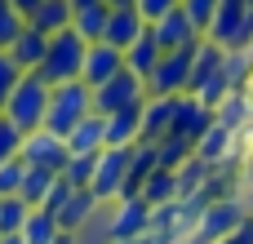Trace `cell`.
<instances>
[{"instance_id": "cell-1", "label": "cell", "mask_w": 253, "mask_h": 244, "mask_svg": "<svg viewBox=\"0 0 253 244\" xmlns=\"http://www.w3.org/2000/svg\"><path fill=\"white\" fill-rule=\"evenodd\" d=\"M93 111V89L84 80H62V84H49V111H44V129L49 133H71L84 116Z\"/></svg>"}, {"instance_id": "cell-2", "label": "cell", "mask_w": 253, "mask_h": 244, "mask_svg": "<svg viewBox=\"0 0 253 244\" xmlns=\"http://www.w3.org/2000/svg\"><path fill=\"white\" fill-rule=\"evenodd\" d=\"M44 111H49V84L36 71H22V80L13 84V93H9V102H4L0 116L9 124H18L22 133H31V129L44 124Z\"/></svg>"}, {"instance_id": "cell-10", "label": "cell", "mask_w": 253, "mask_h": 244, "mask_svg": "<svg viewBox=\"0 0 253 244\" xmlns=\"http://www.w3.org/2000/svg\"><path fill=\"white\" fill-rule=\"evenodd\" d=\"M116 71H125V53H120L116 44H107V40H93V44L84 49V62H80V80H84L89 89H98V84H107Z\"/></svg>"}, {"instance_id": "cell-17", "label": "cell", "mask_w": 253, "mask_h": 244, "mask_svg": "<svg viewBox=\"0 0 253 244\" xmlns=\"http://www.w3.org/2000/svg\"><path fill=\"white\" fill-rule=\"evenodd\" d=\"M142 31H147V18H142L138 9H111V13H107V31H102V40L116 44V49L125 53L133 40H142Z\"/></svg>"}, {"instance_id": "cell-3", "label": "cell", "mask_w": 253, "mask_h": 244, "mask_svg": "<svg viewBox=\"0 0 253 244\" xmlns=\"http://www.w3.org/2000/svg\"><path fill=\"white\" fill-rule=\"evenodd\" d=\"M84 40L67 27L58 36H49V49H44V62L36 67V76L44 84H62V80H80V62H84Z\"/></svg>"}, {"instance_id": "cell-45", "label": "cell", "mask_w": 253, "mask_h": 244, "mask_svg": "<svg viewBox=\"0 0 253 244\" xmlns=\"http://www.w3.org/2000/svg\"><path fill=\"white\" fill-rule=\"evenodd\" d=\"M249 4H253V0H249Z\"/></svg>"}, {"instance_id": "cell-39", "label": "cell", "mask_w": 253, "mask_h": 244, "mask_svg": "<svg viewBox=\"0 0 253 244\" xmlns=\"http://www.w3.org/2000/svg\"><path fill=\"white\" fill-rule=\"evenodd\" d=\"M111 244H173V240H169L165 231H156V227H151V231H142V236H129V240H111Z\"/></svg>"}, {"instance_id": "cell-18", "label": "cell", "mask_w": 253, "mask_h": 244, "mask_svg": "<svg viewBox=\"0 0 253 244\" xmlns=\"http://www.w3.org/2000/svg\"><path fill=\"white\" fill-rule=\"evenodd\" d=\"M222 58H227V49L213 44L209 36H200V40L191 44V80H187V93H196L209 76H218V71H222Z\"/></svg>"}, {"instance_id": "cell-37", "label": "cell", "mask_w": 253, "mask_h": 244, "mask_svg": "<svg viewBox=\"0 0 253 244\" xmlns=\"http://www.w3.org/2000/svg\"><path fill=\"white\" fill-rule=\"evenodd\" d=\"M71 191H76L71 182H62V178H53V187H49V196H44V200H40L36 209H49V213H58V209H62V200H67Z\"/></svg>"}, {"instance_id": "cell-12", "label": "cell", "mask_w": 253, "mask_h": 244, "mask_svg": "<svg viewBox=\"0 0 253 244\" xmlns=\"http://www.w3.org/2000/svg\"><path fill=\"white\" fill-rule=\"evenodd\" d=\"M236 142H240V133L213 120V124L196 138V156H200L205 164H213V169H227V164L236 160Z\"/></svg>"}, {"instance_id": "cell-20", "label": "cell", "mask_w": 253, "mask_h": 244, "mask_svg": "<svg viewBox=\"0 0 253 244\" xmlns=\"http://www.w3.org/2000/svg\"><path fill=\"white\" fill-rule=\"evenodd\" d=\"M147 107V102H142ZM142 107H125V111H111L102 116L107 120V147H133L142 138Z\"/></svg>"}, {"instance_id": "cell-13", "label": "cell", "mask_w": 253, "mask_h": 244, "mask_svg": "<svg viewBox=\"0 0 253 244\" xmlns=\"http://www.w3.org/2000/svg\"><path fill=\"white\" fill-rule=\"evenodd\" d=\"M151 36H156V44H160L165 53H173V49H187V44H196V40H200V31L191 27V18L182 13V4H178L173 13H165L160 22H151Z\"/></svg>"}, {"instance_id": "cell-6", "label": "cell", "mask_w": 253, "mask_h": 244, "mask_svg": "<svg viewBox=\"0 0 253 244\" xmlns=\"http://www.w3.org/2000/svg\"><path fill=\"white\" fill-rule=\"evenodd\" d=\"M147 102V80L133 76V71H116L107 84L93 89V111L98 116H111V111H125V107H142Z\"/></svg>"}, {"instance_id": "cell-43", "label": "cell", "mask_w": 253, "mask_h": 244, "mask_svg": "<svg viewBox=\"0 0 253 244\" xmlns=\"http://www.w3.org/2000/svg\"><path fill=\"white\" fill-rule=\"evenodd\" d=\"M53 244H76V236H67V231H62V236H58Z\"/></svg>"}, {"instance_id": "cell-28", "label": "cell", "mask_w": 253, "mask_h": 244, "mask_svg": "<svg viewBox=\"0 0 253 244\" xmlns=\"http://www.w3.org/2000/svg\"><path fill=\"white\" fill-rule=\"evenodd\" d=\"M156 151H160V169H182V164L196 156V147H191L187 138H178V133L160 138V142H156Z\"/></svg>"}, {"instance_id": "cell-27", "label": "cell", "mask_w": 253, "mask_h": 244, "mask_svg": "<svg viewBox=\"0 0 253 244\" xmlns=\"http://www.w3.org/2000/svg\"><path fill=\"white\" fill-rule=\"evenodd\" d=\"M53 178L58 173H49V169H36V164H27V173H22V187H18V196L36 209L44 196H49V187H53Z\"/></svg>"}, {"instance_id": "cell-36", "label": "cell", "mask_w": 253, "mask_h": 244, "mask_svg": "<svg viewBox=\"0 0 253 244\" xmlns=\"http://www.w3.org/2000/svg\"><path fill=\"white\" fill-rule=\"evenodd\" d=\"M18 151H22V129H18V124H9V120L0 116V164H4V160H13Z\"/></svg>"}, {"instance_id": "cell-33", "label": "cell", "mask_w": 253, "mask_h": 244, "mask_svg": "<svg viewBox=\"0 0 253 244\" xmlns=\"http://www.w3.org/2000/svg\"><path fill=\"white\" fill-rule=\"evenodd\" d=\"M182 13L191 18V27L205 36L209 31V22H213V13H218V0H182Z\"/></svg>"}, {"instance_id": "cell-30", "label": "cell", "mask_w": 253, "mask_h": 244, "mask_svg": "<svg viewBox=\"0 0 253 244\" xmlns=\"http://www.w3.org/2000/svg\"><path fill=\"white\" fill-rule=\"evenodd\" d=\"M227 93H231V80H227V71H218V76H209V80H205V84L196 89V98H200V102H205L209 111H218V102H222Z\"/></svg>"}, {"instance_id": "cell-38", "label": "cell", "mask_w": 253, "mask_h": 244, "mask_svg": "<svg viewBox=\"0 0 253 244\" xmlns=\"http://www.w3.org/2000/svg\"><path fill=\"white\" fill-rule=\"evenodd\" d=\"M178 4H182V0H138V13H142L147 22H160V18L173 13Z\"/></svg>"}, {"instance_id": "cell-34", "label": "cell", "mask_w": 253, "mask_h": 244, "mask_svg": "<svg viewBox=\"0 0 253 244\" xmlns=\"http://www.w3.org/2000/svg\"><path fill=\"white\" fill-rule=\"evenodd\" d=\"M22 173H27L22 156H13V160H4V164H0V200H4V196H18V187H22Z\"/></svg>"}, {"instance_id": "cell-7", "label": "cell", "mask_w": 253, "mask_h": 244, "mask_svg": "<svg viewBox=\"0 0 253 244\" xmlns=\"http://www.w3.org/2000/svg\"><path fill=\"white\" fill-rule=\"evenodd\" d=\"M107 209H111V213H107V240H129V236L151 231L156 209L147 204V196H120V200H111Z\"/></svg>"}, {"instance_id": "cell-31", "label": "cell", "mask_w": 253, "mask_h": 244, "mask_svg": "<svg viewBox=\"0 0 253 244\" xmlns=\"http://www.w3.org/2000/svg\"><path fill=\"white\" fill-rule=\"evenodd\" d=\"M93 160L98 156H71L67 164H62V182H71V187H89V178H93Z\"/></svg>"}, {"instance_id": "cell-22", "label": "cell", "mask_w": 253, "mask_h": 244, "mask_svg": "<svg viewBox=\"0 0 253 244\" xmlns=\"http://www.w3.org/2000/svg\"><path fill=\"white\" fill-rule=\"evenodd\" d=\"M165 58V49L156 44V36H151V22H147V31H142V40H133L129 49H125V71H133V76H151L156 71V62Z\"/></svg>"}, {"instance_id": "cell-14", "label": "cell", "mask_w": 253, "mask_h": 244, "mask_svg": "<svg viewBox=\"0 0 253 244\" xmlns=\"http://www.w3.org/2000/svg\"><path fill=\"white\" fill-rule=\"evenodd\" d=\"M178 98H182V93H178ZM178 98H151V93H147V107H142V138H138V142H160V138L173 133Z\"/></svg>"}, {"instance_id": "cell-11", "label": "cell", "mask_w": 253, "mask_h": 244, "mask_svg": "<svg viewBox=\"0 0 253 244\" xmlns=\"http://www.w3.org/2000/svg\"><path fill=\"white\" fill-rule=\"evenodd\" d=\"M245 18H249V0H218V13L209 22V40L222 44V49H240V31H245Z\"/></svg>"}, {"instance_id": "cell-32", "label": "cell", "mask_w": 253, "mask_h": 244, "mask_svg": "<svg viewBox=\"0 0 253 244\" xmlns=\"http://www.w3.org/2000/svg\"><path fill=\"white\" fill-rule=\"evenodd\" d=\"M27 27V18L9 4V0H0V49H9L13 40H18V31Z\"/></svg>"}, {"instance_id": "cell-21", "label": "cell", "mask_w": 253, "mask_h": 244, "mask_svg": "<svg viewBox=\"0 0 253 244\" xmlns=\"http://www.w3.org/2000/svg\"><path fill=\"white\" fill-rule=\"evenodd\" d=\"M44 49H49V36H44V31H36V27L27 22V27L18 31V40L9 44V58H13L22 71H36V67L44 62Z\"/></svg>"}, {"instance_id": "cell-40", "label": "cell", "mask_w": 253, "mask_h": 244, "mask_svg": "<svg viewBox=\"0 0 253 244\" xmlns=\"http://www.w3.org/2000/svg\"><path fill=\"white\" fill-rule=\"evenodd\" d=\"M9 4H13V9H18V13H22V18H31V13H36V4H40V0H9Z\"/></svg>"}, {"instance_id": "cell-15", "label": "cell", "mask_w": 253, "mask_h": 244, "mask_svg": "<svg viewBox=\"0 0 253 244\" xmlns=\"http://www.w3.org/2000/svg\"><path fill=\"white\" fill-rule=\"evenodd\" d=\"M209 124H213V111H209L196 93H182V98H178V116H173V133L196 147V138H200Z\"/></svg>"}, {"instance_id": "cell-29", "label": "cell", "mask_w": 253, "mask_h": 244, "mask_svg": "<svg viewBox=\"0 0 253 244\" xmlns=\"http://www.w3.org/2000/svg\"><path fill=\"white\" fill-rule=\"evenodd\" d=\"M27 213H31V204L22 196H4L0 200V236H18L22 222H27Z\"/></svg>"}, {"instance_id": "cell-5", "label": "cell", "mask_w": 253, "mask_h": 244, "mask_svg": "<svg viewBox=\"0 0 253 244\" xmlns=\"http://www.w3.org/2000/svg\"><path fill=\"white\" fill-rule=\"evenodd\" d=\"M129 160H133V147H102L98 160H93V178H89V191L111 204L125 196V178H129Z\"/></svg>"}, {"instance_id": "cell-25", "label": "cell", "mask_w": 253, "mask_h": 244, "mask_svg": "<svg viewBox=\"0 0 253 244\" xmlns=\"http://www.w3.org/2000/svg\"><path fill=\"white\" fill-rule=\"evenodd\" d=\"M107 4H84V9H71V31L84 40V44H93V40H102V31H107Z\"/></svg>"}, {"instance_id": "cell-41", "label": "cell", "mask_w": 253, "mask_h": 244, "mask_svg": "<svg viewBox=\"0 0 253 244\" xmlns=\"http://www.w3.org/2000/svg\"><path fill=\"white\" fill-rule=\"evenodd\" d=\"M107 9H138V0H107Z\"/></svg>"}, {"instance_id": "cell-4", "label": "cell", "mask_w": 253, "mask_h": 244, "mask_svg": "<svg viewBox=\"0 0 253 244\" xmlns=\"http://www.w3.org/2000/svg\"><path fill=\"white\" fill-rule=\"evenodd\" d=\"M245 218H249L245 200L222 196V200H213V204H205V209H200V218H196V227H191L187 244H218V240H227Z\"/></svg>"}, {"instance_id": "cell-26", "label": "cell", "mask_w": 253, "mask_h": 244, "mask_svg": "<svg viewBox=\"0 0 253 244\" xmlns=\"http://www.w3.org/2000/svg\"><path fill=\"white\" fill-rule=\"evenodd\" d=\"M142 196H147V204H151V209L173 204V200H178V169H156V173L147 178Z\"/></svg>"}, {"instance_id": "cell-16", "label": "cell", "mask_w": 253, "mask_h": 244, "mask_svg": "<svg viewBox=\"0 0 253 244\" xmlns=\"http://www.w3.org/2000/svg\"><path fill=\"white\" fill-rule=\"evenodd\" d=\"M98 209H102V200H98L89 187H76V191L62 200V209H58V227H62L67 236H76L89 218H98Z\"/></svg>"}, {"instance_id": "cell-44", "label": "cell", "mask_w": 253, "mask_h": 244, "mask_svg": "<svg viewBox=\"0 0 253 244\" xmlns=\"http://www.w3.org/2000/svg\"><path fill=\"white\" fill-rule=\"evenodd\" d=\"M0 244H22V236H0Z\"/></svg>"}, {"instance_id": "cell-9", "label": "cell", "mask_w": 253, "mask_h": 244, "mask_svg": "<svg viewBox=\"0 0 253 244\" xmlns=\"http://www.w3.org/2000/svg\"><path fill=\"white\" fill-rule=\"evenodd\" d=\"M22 164H36V169H49V173H62V164L71 160V151H67V138L62 133H49L44 124L40 129H31V133H22Z\"/></svg>"}, {"instance_id": "cell-19", "label": "cell", "mask_w": 253, "mask_h": 244, "mask_svg": "<svg viewBox=\"0 0 253 244\" xmlns=\"http://www.w3.org/2000/svg\"><path fill=\"white\" fill-rule=\"evenodd\" d=\"M107 147V120L98 116V111H89L71 133H67V151L71 156H98Z\"/></svg>"}, {"instance_id": "cell-24", "label": "cell", "mask_w": 253, "mask_h": 244, "mask_svg": "<svg viewBox=\"0 0 253 244\" xmlns=\"http://www.w3.org/2000/svg\"><path fill=\"white\" fill-rule=\"evenodd\" d=\"M18 236H22V244H53L58 236H62V227H58V213H49V209H31Z\"/></svg>"}, {"instance_id": "cell-35", "label": "cell", "mask_w": 253, "mask_h": 244, "mask_svg": "<svg viewBox=\"0 0 253 244\" xmlns=\"http://www.w3.org/2000/svg\"><path fill=\"white\" fill-rule=\"evenodd\" d=\"M18 80H22V67L9 58V49H0V111H4V102H9V93H13Z\"/></svg>"}, {"instance_id": "cell-23", "label": "cell", "mask_w": 253, "mask_h": 244, "mask_svg": "<svg viewBox=\"0 0 253 244\" xmlns=\"http://www.w3.org/2000/svg\"><path fill=\"white\" fill-rule=\"evenodd\" d=\"M27 22H31L36 31H44V36H58V31L71 27V0H40Z\"/></svg>"}, {"instance_id": "cell-42", "label": "cell", "mask_w": 253, "mask_h": 244, "mask_svg": "<svg viewBox=\"0 0 253 244\" xmlns=\"http://www.w3.org/2000/svg\"><path fill=\"white\" fill-rule=\"evenodd\" d=\"M84 4H107V0H71V9H84Z\"/></svg>"}, {"instance_id": "cell-8", "label": "cell", "mask_w": 253, "mask_h": 244, "mask_svg": "<svg viewBox=\"0 0 253 244\" xmlns=\"http://www.w3.org/2000/svg\"><path fill=\"white\" fill-rule=\"evenodd\" d=\"M187 80H191V44L173 49L156 62V71L147 76V93L151 98H178V93H187Z\"/></svg>"}]
</instances>
